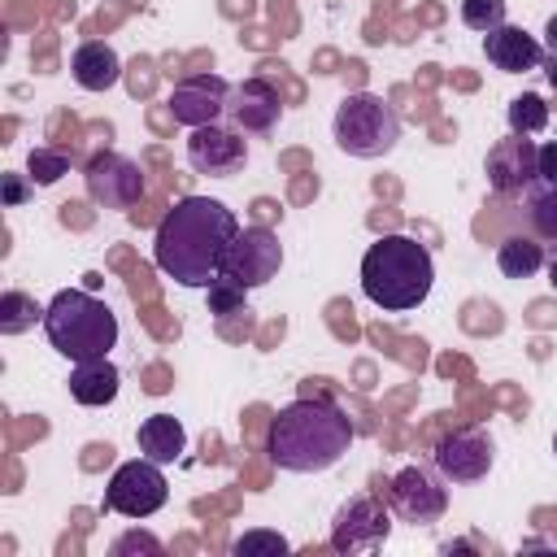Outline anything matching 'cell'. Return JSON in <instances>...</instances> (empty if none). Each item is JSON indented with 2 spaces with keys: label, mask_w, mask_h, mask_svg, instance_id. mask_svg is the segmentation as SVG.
I'll list each match as a JSON object with an SVG mask.
<instances>
[{
  "label": "cell",
  "mask_w": 557,
  "mask_h": 557,
  "mask_svg": "<svg viewBox=\"0 0 557 557\" xmlns=\"http://www.w3.org/2000/svg\"><path fill=\"white\" fill-rule=\"evenodd\" d=\"M226 117L244 135H270L278 126V117H283V96H278V87L270 78L252 74V78H244V83L231 87Z\"/></svg>",
  "instance_id": "15"
},
{
  "label": "cell",
  "mask_w": 557,
  "mask_h": 557,
  "mask_svg": "<svg viewBox=\"0 0 557 557\" xmlns=\"http://www.w3.org/2000/svg\"><path fill=\"white\" fill-rule=\"evenodd\" d=\"M70 74H74V83H78L83 91H109V87H117V78H122V57L113 52V44L87 39V44L74 48Z\"/></svg>",
  "instance_id": "17"
},
{
  "label": "cell",
  "mask_w": 557,
  "mask_h": 557,
  "mask_svg": "<svg viewBox=\"0 0 557 557\" xmlns=\"http://www.w3.org/2000/svg\"><path fill=\"white\" fill-rule=\"evenodd\" d=\"M448 479L431 466H405L387 479V505L400 522H413V527H431L448 513Z\"/></svg>",
  "instance_id": "7"
},
{
  "label": "cell",
  "mask_w": 557,
  "mask_h": 557,
  "mask_svg": "<svg viewBox=\"0 0 557 557\" xmlns=\"http://www.w3.org/2000/svg\"><path fill=\"white\" fill-rule=\"evenodd\" d=\"M435 287V261L413 235H383L361 257V292L387 313L418 309Z\"/></svg>",
  "instance_id": "3"
},
{
  "label": "cell",
  "mask_w": 557,
  "mask_h": 557,
  "mask_svg": "<svg viewBox=\"0 0 557 557\" xmlns=\"http://www.w3.org/2000/svg\"><path fill=\"white\" fill-rule=\"evenodd\" d=\"M527 222L544 244H557V183L535 178L527 187Z\"/></svg>",
  "instance_id": "21"
},
{
  "label": "cell",
  "mask_w": 557,
  "mask_h": 557,
  "mask_svg": "<svg viewBox=\"0 0 557 557\" xmlns=\"http://www.w3.org/2000/svg\"><path fill=\"white\" fill-rule=\"evenodd\" d=\"M540 178L544 183H557V135L548 144H540Z\"/></svg>",
  "instance_id": "29"
},
{
  "label": "cell",
  "mask_w": 557,
  "mask_h": 557,
  "mask_svg": "<svg viewBox=\"0 0 557 557\" xmlns=\"http://www.w3.org/2000/svg\"><path fill=\"white\" fill-rule=\"evenodd\" d=\"M26 196H30L26 178H22V174H4V205H13V209H17Z\"/></svg>",
  "instance_id": "30"
},
{
  "label": "cell",
  "mask_w": 557,
  "mask_h": 557,
  "mask_svg": "<svg viewBox=\"0 0 557 557\" xmlns=\"http://www.w3.org/2000/svg\"><path fill=\"white\" fill-rule=\"evenodd\" d=\"M239 235V218L213 196H183L157 222L152 261L183 287H209L222 274V257Z\"/></svg>",
  "instance_id": "1"
},
{
  "label": "cell",
  "mask_w": 557,
  "mask_h": 557,
  "mask_svg": "<svg viewBox=\"0 0 557 557\" xmlns=\"http://www.w3.org/2000/svg\"><path fill=\"white\" fill-rule=\"evenodd\" d=\"M548 283H553V287H557V252H553V257H548Z\"/></svg>",
  "instance_id": "33"
},
{
  "label": "cell",
  "mask_w": 557,
  "mask_h": 557,
  "mask_svg": "<svg viewBox=\"0 0 557 557\" xmlns=\"http://www.w3.org/2000/svg\"><path fill=\"white\" fill-rule=\"evenodd\" d=\"M496 265H500L505 278H531V274H540L548 265L540 235H505L500 248H496Z\"/></svg>",
  "instance_id": "20"
},
{
  "label": "cell",
  "mask_w": 557,
  "mask_h": 557,
  "mask_svg": "<svg viewBox=\"0 0 557 557\" xmlns=\"http://www.w3.org/2000/svg\"><path fill=\"white\" fill-rule=\"evenodd\" d=\"M44 313H48V309H39L35 296H26V292H17V287H9V292L0 296V331H4V335L30 331L35 322H44Z\"/></svg>",
  "instance_id": "22"
},
{
  "label": "cell",
  "mask_w": 557,
  "mask_h": 557,
  "mask_svg": "<svg viewBox=\"0 0 557 557\" xmlns=\"http://www.w3.org/2000/svg\"><path fill=\"white\" fill-rule=\"evenodd\" d=\"M83 178H87V196H91L96 205L122 209V213L135 209V205L144 200V191H148L139 165H135L131 157H122V152H96V157L87 161Z\"/></svg>",
  "instance_id": "10"
},
{
  "label": "cell",
  "mask_w": 557,
  "mask_h": 557,
  "mask_svg": "<svg viewBox=\"0 0 557 557\" xmlns=\"http://www.w3.org/2000/svg\"><path fill=\"white\" fill-rule=\"evenodd\" d=\"M292 544L278 535V531H244L235 544H231V553L235 557H278V553H287Z\"/></svg>",
  "instance_id": "25"
},
{
  "label": "cell",
  "mask_w": 557,
  "mask_h": 557,
  "mask_svg": "<svg viewBox=\"0 0 557 557\" xmlns=\"http://www.w3.org/2000/svg\"><path fill=\"white\" fill-rule=\"evenodd\" d=\"M544 74H548V87L557 91V52H548V57H544Z\"/></svg>",
  "instance_id": "32"
},
{
  "label": "cell",
  "mask_w": 557,
  "mask_h": 557,
  "mask_svg": "<svg viewBox=\"0 0 557 557\" xmlns=\"http://www.w3.org/2000/svg\"><path fill=\"white\" fill-rule=\"evenodd\" d=\"M461 22L479 35L505 26V0H461Z\"/></svg>",
  "instance_id": "26"
},
{
  "label": "cell",
  "mask_w": 557,
  "mask_h": 557,
  "mask_svg": "<svg viewBox=\"0 0 557 557\" xmlns=\"http://www.w3.org/2000/svg\"><path fill=\"white\" fill-rule=\"evenodd\" d=\"M44 331L65 361H96V357H109V348L117 344V313L91 292L61 287L48 300Z\"/></svg>",
  "instance_id": "4"
},
{
  "label": "cell",
  "mask_w": 557,
  "mask_h": 557,
  "mask_svg": "<svg viewBox=\"0 0 557 557\" xmlns=\"http://www.w3.org/2000/svg\"><path fill=\"white\" fill-rule=\"evenodd\" d=\"M283 265V244L270 226H239V235L231 239L226 257H222V278L239 283L244 292L265 287Z\"/></svg>",
  "instance_id": "8"
},
{
  "label": "cell",
  "mask_w": 557,
  "mask_h": 557,
  "mask_svg": "<svg viewBox=\"0 0 557 557\" xmlns=\"http://www.w3.org/2000/svg\"><path fill=\"white\" fill-rule=\"evenodd\" d=\"M505 117H509V131L513 135H540V131H548V104L535 91L513 96L509 109H505Z\"/></svg>",
  "instance_id": "23"
},
{
  "label": "cell",
  "mask_w": 557,
  "mask_h": 557,
  "mask_svg": "<svg viewBox=\"0 0 557 557\" xmlns=\"http://www.w3.org/2000/svg\"><path fill=\"white\" fill-rule=\"evenodd\" d=\"M483 52L487 61L500 70V74H527V70H540L544 65V48L535 35H527L522 26H496L483 35Z\"/></svg>",
  "instance_id": "16"
},
{
  "label": "cell",
  "mask_w": 557,
  "mask_h": 557,
  "mask_svg": "<svg viewBox=\"0 0 557 557\" xmlns=\"http://www.w3.org/2000/svg\"><path fill=\"white\" fill-rule=\"evenodd\" d=\"M435 470L448 479V483H479L487 479L492 470V435L483 426H461V431H448L435 453H431Z\"/></svg>",
  "instance_id": "13"
},
{
  "label": "cell",
  "mask_w": 557,
  "mask_h": 557,
  "mask_svg": "<svg viewBox=\"0 0 557 557\" xmlns=\"http://www.w3.org/2000/svg\"><path fill=\"white\" fill-rule=\"evenodd\" d=\"M187 161H191L196 174L231 178V174H239L244 161H248V139H244V131L222 126V122L196 126V131L187 135Z\"/></svg>",
  "instance_id": "12"
},
{
  "label": "cell",
  "mask_w": 557,
  "mask_h": 557,
  "mask_svg": "<svg viewBox=\"0 0 557 557\" xmlns=\"http://www.w3.org/2000/svg\"><path fill=\"white\" fill-rule=\"evenodd\" d=\"M135 440H139V453H144V457H152V461L170 466V461H178V457H183L187 431H183V422H178L174 413H152V418H144V422H139Z\"/></svg>",
  "instance_id": "19"
},
{
  "label": "cell",
  "mask_w": 557,
  "mask_h": 557,
  "mask_svg": "<svg viewBox=\"0 0 557 557\" xmlns=\"http://www.w3.org/2000/svg\"><path fill=\"white\" fill-rule=\"evenodd\" d=\"M61 174H70V157H65V152H57V148H35V152L26 157V178H30L35 187H52Z\"/></svg>",
  "instance_id": "24"
},
{
  "label": "cell",
  "mask_w": 557,
  "mask_h": 557,
  "mask_svg": "<svg viewBox=\"0 0 557 557\" xmlns=\"http://www.w3.org/2000/svg\"><path fill=\"white\" fill-rule=\"evenodd\" d=\"M357 431L331 396H300L270 418L265 453L287 474H322L344 461Z\"/></svg>",
  "instance_id": "2"
},
{
  "label": "cell",
  "mask_w": 557,
  "mask_h": 557,
  "mask_svg": "<svg viewBox=\"0 0 557 557\" xmlns=\"http://www.w3.org/2000/svg\"><path fill=\"white\" fill-rule=\"evenodd\" d=\"M331 131H335L339 152L374 161V157H387L400 144V113L379 91H348L335 109Z\"/></svg>",
  "instance_id": "5"
},
{
  "label": "cell",
  "mask_w": 557,
  "mask_h": 557,
  "mask_svg": "<svg viewBox=\"0 0 557 557\" xmlns=\"http://www.w3.org/2000/svg\"><path fill=\"white\" fill-rule=\"evenodd\" d=\"M544 44H548V52H557V13L544 22Z\"/></svg>",
  "instance_id": "31"
},
{
  "label": "cell",
  "mask_w": 557,
  "mask_h": 557,
  "mask_svg": "<svg viewBox=\"0 0 557 557\" xmlns=\"http://www.w3.org/2000/svg\"><path fill=\"white\" fill-rule=\"evenodd\" d=\"M113 557H126V553H148V557H161L165 548H161V540L157 535H148V531H126V535H117L113 540V548H109Z\"/></svg>",
  "instance_id": "28"
},
{
  "label": "cell",
  "mask_w": 557,
  "mask_h": 557,
  "mask_svg": "<svg viewBox=\"0 0 557 557\" xmlns=\"http://www.w3.org/2000/svg\"><path fill=\"white\" fill-rule=\"evenodd\" d=\"M205 292H209V313H218V318H226V313H244V296H248V292H244L239 283H231V278L218 274Z\"/></svg>",
  "instance_id": "27"
},
{
  "label": "cell",
  "mask_w": 557,
  "mask_h": 557,
  "mask_svg": "<svg viewBox=\"0 0 557 557\" xmlns=\"http://www.w3.org/2000/svg\"><path fill=\"white\" fill-rule=\"evenodd\" d=\"M392 531V513L383 509V500L374 496H352L335 509V522H331V548L335 553H370L387 540Z\"/></svg>",
  "instance_id": "11"
},
{
  "label": "cell",
  "mask_w": 557,
  "mask_h": 557,
  "mask_svg": "<svg viewBox=\"0 0 557 557\" xmlns=\"http://www.w3.org/2000/svg\"><path fill=\"white\" fill-rule=\"evenodd\" d=\"M483 174H487V187L496 196H527V187L540 178V144L531 135L509 131V139H496L487 148Z\"/></svg>",
  "instance_id": "9"
},
{
  "label": "cell",
  "mask_w": 557,
  "mask_h": 557,
  "mask_svg": "<svg viewBox=\"0 0 557 557\" xmlns=\"http://www.w3.org/2000/svg\"><path fill=\"white\" fill-rule=\"evenodd\" d=\"M170 496V483L161 474V461L152 457H135L122 461L113 470V479L104 483V509L122 513V518H152Z\"/></svg>",
  "instance_id": "6"
},
{
  "label": "cell",
  "mask_w": 557,
  "mask_h": 557,
  "mask_svg": "<svg viewBox=\"0 0 557 557\" xmlns=\"http://www.w3.org/2000/svg\"><path fill=\"white\" fill-rule=\"evenodd\" d=\"M553 453H557V435H553Z\"/></svg>",
  "instance_id": "34"
},
{
  "label": "cell",
  "mask_w": 557,
  "mask_h": 557,
  "mask_svg": "<svg viewBox=\"0 0 557 557\" xmlns=\"http://www.w3.org/2000/svg\"><path fill=\"white\" fill-rule=\"evenodd\" d=\"M117 387H122V374L109 357H96V361H74L70 370V396L87 409H100V405H113L117 400Z\"/></svg>",
  "instance_id": "18"
},
{
  "label": "cell",
  "mask_w": 557,
  "mask_h": 557,
  "mask_svg": "<svg viewBox=\"0 0 557 557\" xmlns=\"http://www.w3.org/2000/svg\"><path fill=\"white\" fill-rule=\"evenodd\" d=\"M226 104H231V83L222 74H196V78H183L170 91V113L187 131L209 126V122H222L226 117Z\"/></svg>",
  "instance_id": "14"
}]
</instances>
